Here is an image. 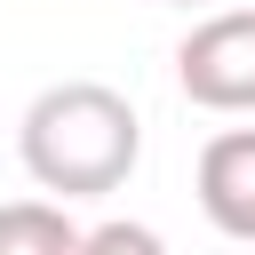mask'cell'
Instances as JSON below:
<instances>
[{
	"label": "cell",
	"mask_w": 255,
	"mask_h": 255,
	"mask_svg": "<svg viewBox=\"0 0 255 255\" xmlns=\"http://www.w3.org/2000/svg\"><path fill=\"white\" fill-rule=\"evenodd\" d=\"M16 151H24V175L56 199H104L135 175L143 159V120L120 88L104 80H56L24 104V128H16Z\"/></svg>",
	"instance_id": "cell-1"
},
{
	"label": "cell",
	"mask_w": 255,
	"mask_h": 255,
	"mask_svg": "<svg viewBox=\"0 0 255 255\" xmlns=\"http://www.w3.org/2000/svg\"><path fill=\"white\" fill-rule=\"evenodd\" d=\"M175 80L199 112H255V8L199 16L175 48Z\"/></svg>",
	"instance_id": "cell-2"
},
{
	"label": "cell",
	"mask_w": 255,
	"mask_h": 255,
	"mask_svg": "<svg viewBox=\"0 0 255 255\" xmlns=\"http://www.w3.org/2000/svg\"><path fill=\"white\" fill-rule=\"evenodd\" d=\"M199 215L223 239L255 247V128L207 135V151H199Z\"/></svg>",
	"instance_id": "cell-3"
},
{
	"label": "cell",
	"mask_w": 255,
	"mask_h": 255,
	"mask_svg": "<svg viewBox=\"0 0 255 255\" xmlns=\"http://www.w3.org/2000/svg\"><path fill=\"white\" fill-rule=\"evenodd\" d=\"M80 223L64 215V199H8L0 207V255H80Z\"/></svg>",
	"instance_id": "cell-4"
},
{
	"label": "cell",
	"mask_w": 255,
	"mask_h": 255,
	"mask_svg": "<svg viewBox=\"0 0 255 255\" xmlns=\"http://www.w3.org/2000/svg\"><path fill=\"white\" fill-rule=\"evenodd\" d=\"M80 255H167V239L151 223H96L80 239Z\"/></svg>",
	"instance_id": "cell-5"
},
{
	"label": "cell",
	"mask_w": 255,
	"mask_h": 255,
	"mask_svg": "<svg viewBox=\"0 0 255 255\" xmlns=\"http://www.w3.org/2000/svg\"><path fill=\"white\" fill-rule=\"evenodd\" d=\"M167 8H199V0H167Z\"/></svg>",
	"instance_id": "cell-6"
}]
</instances>
